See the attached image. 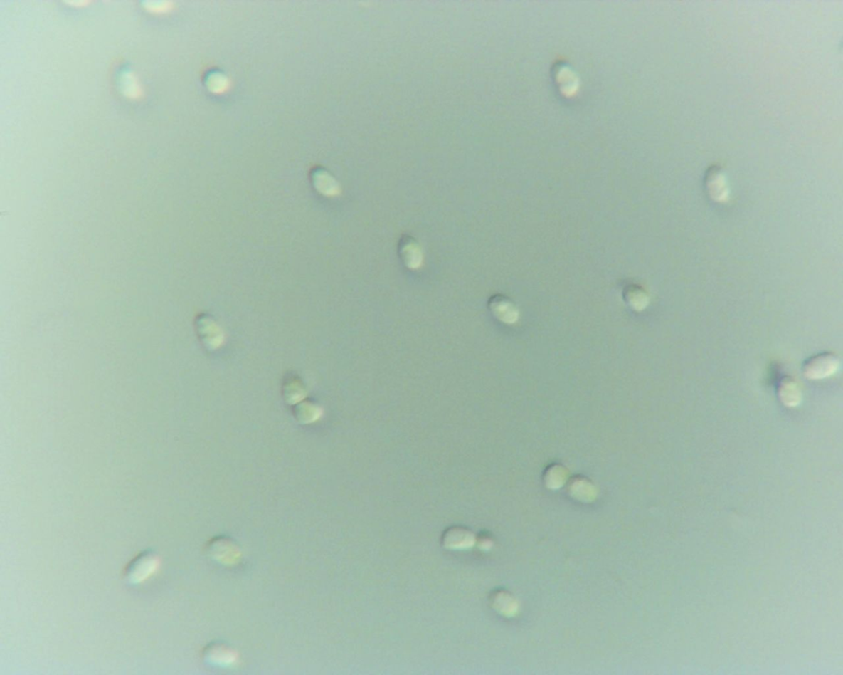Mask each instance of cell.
Wrapping results in <instances>:
<instances>
[{
    "label": "cell",
    "instance_id": "cell-2",
    "mask_svg": "<svg viewBox=\"0 0 843 675\" xmlns=\"http://www.w3.org/2000/svg\"><path fill=\"white\" fill-rule=\"evenodd\" d=\"M705 187L709 197L716 203L729 201L730 188L724 172L719 167H710L706 172Z\"/></svg>",
    "mask_w": 843,
    "mask_h": 675
},
{
    "label": "cell",
    "instance_id": "cell-1",
    "mask_svg": "<svg viewBox=\"0 0 843 675\" xmlns=\"http://www.w3.org/2000/svg\"><path fill=\"white\" fill-rule=\"evenodd\" d=\"M840 365V360L834 353H820L805 361L803 374L811 380H820L836 373Z\"/></svg>",
    "mask_w": 843,
    "mask_h": 675
},
{
    "label": "cell",
    "instance_id": "cell-4",
    "mask_svg": "<svg viewBox=\"0 0 843 675\" xmlns=\"http://www.w3.org/2000/svg\"><path fill=\"white\" fill-rule=\"evenodd\" d=\"M490 311L502 323H515L519 318V311L509 298L497 295L492 296L489 302Z\"/></svg>",
    "mask_w": 843,
    "mask_h": 675
},
{
    "label": "cell",
    "instance_id": "cell-6",
    "mask_svg": "<svg viewBox=\"0 0 843 675\" xmlns=\"http://www.w3.org/2000/svg\"><path fill=\"white\" fill-rule=\"evenodd\" d=\"M624 298L633 310L638 311L643 310L649 303L647 292L637 286H627L624 292Z\"/></svg>",
    "mask_w": 843,
    "mask_h": 675
},
{
    "label": "cell",
    "instance_id": "cell-5",
    "mask_svg": "<svg viewBox=\"0 0 843 675\" xmlns=\"http://www.w3.org/2000/svg\"><path fill=\"white\" fill-rule=\"evenodd\" d=\"M778 394L783 404L788 407H797L802 401V392L797 382L785 377L779 382Z\"/></svg>",
    "mask_w": 843,
    "mask_h": 675
},
{
    "label": "cell",
    "instance_id": "cell-3",
    "mask_svg": "<svg viewBox=\"0 0 843 675\" xmlns=\"http://www.w3.org/2000/svg\"><path fill=\"white\" fill-rule=\"evenodd\" d=\"M399 253L403 263L410 270L421 268L423 253L420 244L410 236L402 237L399 244Z\"/></svg>",
    "mask_w": 843,
    "mask_h": 675
}]
</instances>
